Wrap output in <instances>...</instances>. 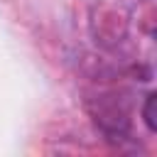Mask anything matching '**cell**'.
Masks as SVG:
<instances>
[{
	"label": "cell",
	"instance_id": "cell-1",
	"mask_svg": "<svg viewBox=\"0 0 157 157\" xmlns=\"http://www.w3.org/2000/svg\"><path fill=\"white\" fill-rule=\"evenodd\" d=\"M142 115H145L147 128H150V130H155V93H150V96H147V103H145Z\"/></svg>",
	"mask_w": 157,
	"mask_h": 157
}]
</instances>
